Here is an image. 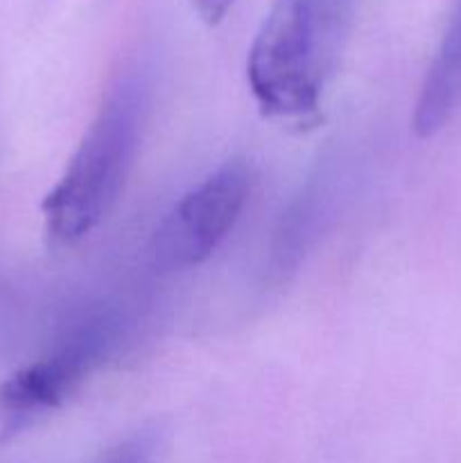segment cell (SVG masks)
I'll return each instance as SVG.
<instances>
[{"label":"cell","instance_id":"cell-1","mask_svg":"<svg viewBox=\"0 0 461 463\" xmlns=\"http://www.w3.org/2000/svg\"><path fill=\"white\" fill-rule=\"evenodd\" d=\"M362 0H274L247 57V81L265 118H316L351 43Z\"/></svg>","mask_w":461,"mask_h":463},{"label":"cell","instance_id":"cell-4","mask_svg":"<svg viewBox=\"0 0 461 463\" xmlns=\"http://www.w3.org/2000/svg\"><path fill=\"white\" fill-rule=\"evenodd\" d=\"M251 188V163L229 158L163 217L152 240L154 260L165 269H188L208 260L242 217Z\"/></svg>","mask_w":461,"mask_h":463},{"label":"cell","instance_id":"cell-6","mask_svg":"<svg viewBox=\"0 0 461 463\" xmlns=\"http://www.w3.org/2000/svg\"><path fill=\"white\" fill-rule=\"evenodd\" d=\"M188 3L193 5L197 16L202 18L206 25L215 27L224 21L226 14H229L230 7L235 5V0H188Z\"/></svg>","mask_w":461,"mask_h":463},{"label":"cell","instance_id":"cell-3","mask_svg":"<svg viewBox=\"0 0 461 463\" xmlns=\"http://www.w3.org/2000/svg\"><path fill=\"white\" fill-rule=\"evenodd\" d=\"M120 344V321L90 317L59 339L45 355L0 384V443L18 437L61 410L107 364Z\"/></svg>","mask_w":461,"mask_h":463},{"label":"cell","instance_id":"cell-5","mask_svg":"<svg viewBox=\"0 0 461 463\" xmlns=\"http://www.w3.org/2000/svg\"><path fill=\"white\" fill-rule=\"evenodd\" d=\"M158 439L154 432H138L125 439L95 463H152Z\"/></svg>","mask_w":461,"mask_h":463},{"label":"cell","instance_id":"cell-2","mask_svg":"<svg viewBox=\"0 0 461 463\" xmlns=\"http://www.w3.org/2000/svg\"><path fill=\"white\" fill-rule=\"evenodd\" d=\"M149 80L140 68L113 81L66 170L41 203L48 242L75 247L120 199L149 113Z\"/></svg>","mask_w":461,"mask_h":463}]
</instances>
